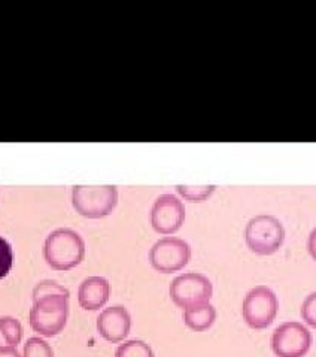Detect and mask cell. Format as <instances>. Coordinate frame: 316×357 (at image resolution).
<instances>
[{"instance_id": "cell-7", "label": "cell", "mask_w": 316, "mask_h": 357, "mask_svg": "<svg viewBox=\"0 0 316 357\" xmlns=\"http://www.w3.org/2000/svg\"><path fill=\"white\" fill-rule=\"evenodd\" d=\"M189 259H191V247L181 238H161L150 250V264L161 274H173L184 269Z\"/></svg>"}, {"instance_id": "cell-8", "label": "cell", "mask_w": 316, "mask_h": 357, "mask_svg": "<svg viewBox=\"0 0 316 357\" xmlns=\"http://www.w3.org/2000/svg\"><path fill=\"white\" fill-rule=\"evenodd\" d=\"M312 333L299 321H287L271 335V350L278 357H304L312 347Z\"/></svg>"}, {"instance_id": "cell-11", "label": "cell", "mask_w": 316, "mask_h": 357, "mask_svg": "<svg viewBox=\"0 0 316 357\" xmlns=\"http://www.w3.org/2000/svg\"><path fill=\"white\" fill-rule=\"evenodd\" d=\"M111 296V284L104 277H88L81 282L78 289V302L82 310H102Z\"/></svg>"}, {"instance_id": "cell-9", "label": "cell", "mask_w": 316, "mask_h": 357, "mask_svg": "<svg viewBox=\"0 0 316 357\" xmlns=\"http://www.w3.org/2000/svg\"><path fill=\"white\" fill-rule=\"evenodd\" d=\"M185 205L175 195L158 196L151 208V226L157 234L173 235L185 222Z\"/></svg>"}, {"instance_id": "cell-6", "label": "cell", "mask_w": 316, "mask_h": 357, "mask_svg": "<svg viewBox=\"0 0 316 357\" xmlns=\"http://www.w3.org/2000/svg\"><path fill=\"white\" fill-rule=\"evenodd\" d=\"M214 286L210 280L198 272H187L177 275L171 282L168 295L176 307L188 310L193 307L203 305L212 298Z\"/></svg>"}, {"instance_id": "cell-14", "label": "cell", "mask_w": 316, "mask_h": 357, "mask_svg": "<svg viewBox=\"0 0 316 357\" xmlns=\"http://www.w3.org/2000/svg\"><path fill=\"white\" fill-rule=\"evenodd\" d=\"M115 357H155L150 344L141 340H130L118 345Z\"/></svg>"}, {"instance_id": "cell-3", "label": "cell", "mask_w": 316, "mask_h": 357, "mask_svg": "<svg viewBox=\"0 0 316 357\" xmlns=\"http://www.w3.org/2000/svg\"><path fill=\"white\" fill-rule=\"evenodd\" d=\"M285 241V229L281 220L270 214L252 217L245 227V243L258 256H271L281 250Z\"/></svg>"}, {"instance_id": "cell-5", "label": "cell", "mask_w": 316, "mask_h": 357, "mask_svg": "<svg viewBox=\"0 0 316 357\" xmlns=\"http://www.w3.org/2000/svg\"><path fill=\"white\" fill-rule=\"evenodd\" d=\"M279 310L276 293L266 286L251 289L242 305V316L252 329H267L275 321Z\"/></svg>"}, {"instance_id": "cell-1", "label": "cell", "mask_w": 316, "mask_h": 357, "mask_svg": "<svg viewBox=\"0 0 316 357\" xmlns=\"http://www.w3.org/2000/svg\"><path fill=\"white\" fill-rule=\"evenodd\" d=\"M70 293L54 280H44L33 290L30 326L42 337L52 338L66 328Z\"/></svg>"}, {"instance_id": "cell-2", "label": "cell", "mask_w": 316, "mask_h": 357, "mask_svg": "<svg viewBox=\"0 0 316 357\" xmlns=\"http://www.w3.org/2000/svg\"><path fill=\"white\" fill-rule=\"evenodd\" d=\"M86 257L82 236L69 227L52 230L44 243V259L54 271H70Z\"/></svg>"}, {"instance_id": "cell-18", "label": "cell", "mask_w": 316, "mask_h": 357, "mask_svg": "<svg viewBox=\"0 0 316 357\" xmlns=\"http://www.w3.org/2000/svg\"><path fill=\"white\" fill-rule=\"evenodd\" d=\"M301 319L308 324V326L316 329V291L310 293V295L303 301L301 303Z\"/></svg>"}, {"instance_id": "cell-17", "label": "cell", "mask_w": 316, "mask_h": 357, "mask_svg": "<svg viewBox=\"0 0 316 357\" xmlns=\"http://www.w3.org/2000/svg\"><path fill=\"white\" fill-rule=\"evenodd\" d=\"M14 265V251L9 241L0 236V280L8 277Z\"/></svg>"}, {"instance_id": "cell-20", "label": "cell", "mask_w": 316, "mask_h": 357, "mask_svg": "<svg viewBox=\"0 0 316 357\" xmlns=\"http://www.w3.org/2000/svg\"><path fill=\"white\" fill-rule=\"evenodd\" d=\"M0 357H23L17 347H0Z\"/></svg>"}, {"instance_id": "cell-13", "label": "cell", "mask_w": 316, "mask_h": 357, "mask_svg": "<svg viewBox=\"0 0 316 357\" xmlns=\"http://www.w3.org/2000/svg\"><path fill=\"white\" fill-rule=\"evenodd\" d=\"M23 340V326L14 317H0V347H17Z\"/></svg>"}, {"instance_id": "cell-16", "label": "cell", "mask_w": 316, "mask_h": 357, "mask_svg": "<svg viewBox=\"0 0 316 357\" xmlns=\"http://www.w3.org/2000/svg\"><path fill=\"white\" fill-rule=\"evenodd\" d=\"M23 357H54V351L45 340L33 337L26 341Z\"/></svg>"}, {"instance_id": "cell-12", "label": "cell", "mask_w": 316, "mask_h": 357, "mask_svg": "<svg viewBox=\"0 0 316 357\" xmlns=\"http://www.w3.org/2000/svg\"><path fill=\"white\" fill-rule=\"evenodd\" d=\"M182 319L187 326L194 332H205L214 326L216 320V310L210 303H203V305L193 307L184 310Z\"/></svg>"}, {"instance_id": "cell-19", "label": "cell", "mask_w": 316, "mask_h": 357, "mask_svg": "<svg viewBox=\"0 0 316 357\" xmlns=\"http://www.w3.org/2000/svg\"><path fill=\"white\" fill-rule=\"evenodd\" d=\"M308 251L312 259L316 261V227L312 230L308 239Z\"/></svg>"}, {"instance_id": "cell-10", "label": "cell", "mask_w": 316, "mask_h": 357, "mask_svg": "<svg viewBox=\"0 0 316 357\" xmlns=\"http://www.w3.org/2000/svg\"><path fill=\"white\" fill-rule=\"evenodd\" d=\"M132 329V316L123 305L103 310L97 317V331L103 340L118 344L127 338Z\"/></svg>"}, {"instance_id": "cell-4", "label": "cell", "mask_w": 316, "mask_h": 357, "mask_svg": "<svg viewBox=\"0 0 316 357\" xmlns=\"http://www.w3.org/2000/svg\"><path fill=\"white\" fill-rule=\"evenodd\" d=\"M118 204V188L115 185H73L72 205L87 218L108 217Z\"/></svg>"}, {"instance_id": "cell-15", "label": "cell", "mask_w": 316, "mask_h": 357, "mask_svg": "<svg viewBox=\"0 0 316 357\" xmlns=\"http://www.w3.org/2000/svg\"><path fill=\"white\" fill-rule=\"evenodd\" d=\"M177 193L188 202H205L214 195L215 185H176Z\"/></svg>"}]
</instances>
